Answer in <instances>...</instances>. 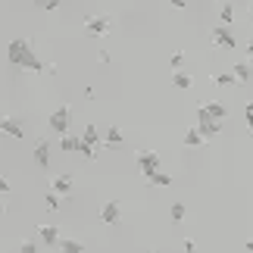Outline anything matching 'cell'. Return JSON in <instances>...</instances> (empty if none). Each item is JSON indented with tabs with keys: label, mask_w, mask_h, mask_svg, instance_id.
<instances>
[{
	"label": "cell",
	"mask_w": 253,
	"mask_h": 253,
	"mask_svg": "<svg viewBox=\"0 0 253 253\" xmlns=\"http://www.w3.org/2000/svg\"><path fill=\"white\" fill-rule=\"evenodd\" d=\"M6 60L9 66H19V69H32V72H44V63L38 60L35 47L25 41V38H13L6 44Z\"/></svg>",
	"instance_id": "obj_1"
},
{
	"label": "cell",
	"mask_w": 253,
	"mask_h": 253,
	"mask_svg": "<svg viewBox=\"0 0 253 253\" xmlns=\"http://www.w3.org/2000/svg\"><path fill=\"white\" fill-rule=\"evenodd\" d=\"M119 219H122V207L116 200L110 203H103V210H100V222L103 225H119Z\"/></svg>",
	"instance_id": "obj_10"
},
{
	"label": "cell",
	"mask_w": 253,
	"mask_h": 253,
	"mask_svg": "<svg viewBox=\"0 0 253 253\" xmlns=\"http://www.w3.org/2000/svg\"><path fill=\"white\" fill-rule=\"evenodd\" d=\"M56 250H63V253H82L84 247H82V241H75V238H66V241H60V247Z\"/></svg>",
	"instance_id": "obj_20"
},
{
	"label": "cell",
	"mask_w": 253,
	"mask_h": 253,
	"mask_svg": "<svg viewBox=\"0 0 253 253\" xmlns=\"http://www.w3.org/2000/svg\"><path fill=\"white\" fill-rule=\"evenodd\" d=\"M250 22H253V6H250Z\"/></svg>",
	"instance_id": "obj_36"
},
{
	"label": "cell",
	"mask_w": 253,
	"mask_h": 253,
	"mask_svg": "<svg viewBox=\"0 0 253 253\" xmlns=\"http://www.w3.org/2000/svg\"><path fill=\"white\" fill-rule=\"evenodd\" d=\"M212 44H216L219 50H235V47H238V38H235V32H231V25L219 22L216 28H212Z\"/></svg>",
	"instance_id": "obj_3"
},
{
	"label": "cell",
	"mask_w": 253,
	"mask_h": 253,
	"mask_svg": "<svg viewBox=\"0 0 253 253\" xmlns=\"http://www.w3.org/2000/svg\"><path fill=\"white\" fill-rule=\"evenodd\" d=\"M194 125L200 128V134H203L207 141H216L219 134H222V119H216V116H210V110H207L203 103L197 106V122H194Z\"/></svg>",
	"instance_id": "obj_2"
},
{
	"label": "cell",
	"mask_w": 253,
	"mask_h": 253,
	"mask_svg": "<svg viewBox=\"0 0 253 253\" xmlns=\"http://www.w3.org/2000/svg\"><path fill=\"white\" fill-rule=\"evenodd\" d=\"M181 250H184V253H194V250H197V244L188 238V241H181Z\"/></svg>",
	"instance_id": "obj_28"
},
{
	"label": "cell",
	"mask_w": 253,
	"mask_h": 253,
	"mask_svg": "<svg viewBox=\"0 0 253 253\" xmlns=\"http://www.w3.org/2000/svg\"><path fill=\"white\" fill-rule=\"evenodd\" d=\"M231 72H235V79H238L241 84L253 79V66H250V63H238V66H235V69H231Z\"/></svg>",
	"instance_id": "obj_17"
},
{
	"label": "cell",
	"mask_w": 253,
	"mask_h": 253,
	"mask_svg": "<svg viewBox=\"0 0 253 253\" xmlns=\"http://www.w3.org/2000/svg\"><path fill=\"white\" fill-rule=\"evenodd\" d=\"M41 75H56V66L53 63H44V72Z\"/></svg>",
	"instance_id": "obj_31"
},
{
	"label": "cell",
	"mask_w": 253,
	"mask_h": 253,
	"mask_svg": "<svg viewBox=\"0 0 253 253\" xmlns=\"http://www.w3.org/2000/svg\"><path fill=\"white\" fill-rule=\"evenodd\" d=\"M84 28H87V35H106L113 28V22H110V16H87L84 19Z\"/></svg>",
	"instance_id": "obj_7"
},
{
	"label": "cell",
	"mask_w": 253,
	"mask_h": 253,
	"mask_svg": "<svg viewBox=\"0 0 253 253\" xmlns=\"http://www.w3.org/2000/svg\"><path fill=\"white\" fill-rule=\"evenodd\" d=\"M106 147H110V150L122 147V131L116 128V125H110V128H106Z\"/></svg>",
	"instance_id": "obj_18"
},
{
	"label": "cell",
	"mask_w": 253,
	"mask_h": 253,
	"mask_svg": "<svg viewBox=\"0 0 253 253\" xmlns=\"http://www.w3.org/2000/svg\"><path fill=\"white\" fill-rule=\"evenodd\" d=\"M60 203H63V197H60V194H56L53 188L44 194V207H47V210H60Z\"/></svg>",
	"instance_id": "obj_22"
},
{
	"label": "cell",
	"mask_w": 253,
	"mask_h": 253,
	"mask_svg": "<svg viewBox=\"0 0 253 253\" xmlns=\"http://www.w3.org/2000/svg\"><path fill=\"white\" fill-rule=\"evenodd\" d=\"M147 181L153 184V188H172V181H175V178H172L169 172H160V169H157V172H153Z\"/></svg>",
	"instance_id": "obj_15"
},
{
	"label": "cell",
	"mask_w": 253,
	"mask_h": 253,
	"mask_svg": "<svg viewBox=\"0 0 253 253\" xmlns=\"http://www.w3.org/2000/svg\"><path fill=\"white\" fill-rule=\"evenodd\" d=\"M0 131H3V134H9V138H16V141H22V138H25V128H22V122H19V119H13V116H3V119H0Z\"/></svg>",
	"instance_id": "obj_9"
},
{
	"label": "cell",
	"mask_w": 253,
	"mask_h": 253,
	"mask_svg": "<svg viewBox=\"0 0 253 253\" xmlns=\"http://www.w3.org/2000/svg\"><path fill=\"white\" fill-rule=\"evenodd\" d=\"M203 106H207L210 116H216V119H225V116H228V106H225V103H219V100H207Z\"/></svg>",
	"instance_id": "obj_19"
},
{
	"label": "cell",
	"mask_w": 253,
	"mask_h": 253,
	"mask_svg": "<svg viewBox=\"0 0 253 253\" xmlns=\"http://www.w3.org/2000/svg\"><path fill=\"white\" fill-rule=\"evenodd\" d=\"M219 22H225V25L235 22V6H231V3H222V9H219Z\"/></svg>",
	"instance_id": "obj_24"
},
{
	"label": "cell",
	"mask_w": 253,
	"mask_h": 253,
	"mask_svg": "<svg viewBox=\"0 0 253 253\" xmlns=\"http://www.w3.org/2000/svg\"><path fill=\"white\" fill-rule=\"evenodd\" d=\"M244 250H250V253H253V241H247V244H244Z\"/></svg>",
	"instance_id": "obj_34"
},
{
	"label": "cell",
	"mask_w": 253,
	"mask_h": 253,
	"mask_svg": "<svg viewBox=\"0 0 253 253\" xmlns=\"http://www.w3.org/2000/svg\"><path fill=\"white\" fill-rule=\"evenodd\" d=\"M169 66H172V72H175V69H184V53H181V50H178V53H172Z\"/></svg>",
	"instance_id": "obj_26"
},
{
	"label": "cell",
	"mask_w": 253,
	"mask_h": 253,
	"mask_svg": "<svg viewBox=\"0 0 253 253\" xmlns=\"http://www.w3.org/2000/svg\"><path fill=\"white\" fill-rule=\"evenodd\" d=\"M166 3H169V6H175V9H184V6L191 3V0H166Z\"/></svg>",
	"instance_id": "obj_29"
},
{
	"label": "cell",
	"mask_w": 253,
	"mask_h": 253,
	"mask_svg": "<svg viewBox=\"0 0 253 253\" xmlns=\"http://www.w3.org/2000/svg\"><path fill=\"white\" fill-rule=\"evenodd\" d=\"M181 144H184V147H191V150H197V147H203V144H207V138L200 134V128H197V125H191V128L184 131Z\"/></svg>",
	"instance_id": "obj_11"
},
{
	"label": "cell",
	"mask_w": 253,
	"mask_h": 253,
	"mask_svg": "<svg viewBox=\"0 0 253 253\" xmlns=\"http://www.w3.org/2000/svg\"><path fill=\"white\" fill-rule=\"evenodd\" d=\"M97 60H100V63H110V50H97Z\"/></svg>",
	"instance_id": "obj_32"
},
{
	"label": "cell",
	"mask_w": 253,
	"mask_h": 253,
	"mask_svg": "<svg viewBox=\"0 0 253 253\" xmlns=\"http://www.w3.org/2000/svg\"><path fill=\"white\" fill-rule=\"evenodd\" d=\"M0 194H9V178H3V175H0Z\"/></svg>",
	"instance_id": "obj_30"
},
{
	"label": "cell",
	"mask_w": 253,
	"mask_h": 253,
	"mask_svg": "<svg viewBox=\"0 0 253 253\" xmlns=\"http://www.w3.org/2000/svg\"><path fill=\"white\" fill-rule=\"evenodd\" d=\"M82 141L84 144H94V147H103V144H106V141H100V134H97V125H84Z\"/></svg>",
	"instance_id": "obj_14"
},
{
	"label": "cell",
	"mask_w": 253,
	"mask_h": 253,
	"mask_svg": "<svg viewBox=\"0 0 253 253\" xmlns=\"http://www.w3.org/2000/svg\"><path fill=\"white\" fill-rule=\"evenodd\" d=\"M69 119H72V110L63 103V106H56V110L47 116V125H50V131L66 134V131H69Z\"/></svg>",
	"instance_id": "obj_4"
},
{
	"label": "cell",
	"mask_w": 253,
	"mask_h": 253,
	"mask_svg": "<svg viewBox=\"0 0 253 253\" xmlns=\"http://www.w3.org/2000/svg\"><path fill=\"white\" fill-rule=\"evenodd\" d=\"M212 82H216L219 87H228V84H238V79H235V72H216V75H212Z\"/></svg>",
	"instance_id": "obj_21"
},
{
	"label": "cell",
	"mask_w": 253,
	"mask_h": 253,
	"mask_svg": "<svg viewBox=\"0 0 253 253\" xmlns=\"http://www.w3.org/2000/svg\"><path fill=\"white\" fill-rule=\"evenodd\" d=\"M134 160H138V169H141L144 178H150V175L160 169V153H153V150H138Z\"/></svg>",
	"instance_id": "obj_5"
},
{
	"label": "cell",
	"mask_w": 253,
	"mask_h": 253,
	"mask_svg": "<svg viewBox=\"0 0 253 253\" xmlns=\"http://www.w3.org/2000/svg\"><path fill=\"white\" fill-rule=\"evenodd\" d=\"M38 9H44V13H56L60 9V0H35Z\"/></svg>",
	"instance_id": "obj_25"
},
{
	"label": "cell",
	"mask_w": 253,
	"mask_h": 253,
	"mask_svg": "<svg viewBox=\"0 0 253 253\" xmlns=\"http://www.w3.org/2000/svg\"><path fill=\"white\" fill-rule=\"evenodd\" d=\"M184 216H188L184 203H172V207H169V219H172V222H184Z\"/></svg>",
	"instance_id": "obj_23"
},
{
	"label": "cell",
	"mask_w": 253,
	"mask_h": 253,
	"mask_svg": "<svg viewBox=\"0 0 253 253\" xmlns=\"http://www.w3.org/2000/svg\"><path fill=\"white\" fill-rule=\"evenodd\" d=\"M250 66H253V56H250Z\"/></svg>",
	"instance_id": "obj_37"
},
{
	"label": "cell",
	"mask_w": 253,
	"mask_h": 253,
	"mask_svg": "<svg viewBox=\"0 0 253 253\" xmlns=\"http://www.w3.org/2000/svg\"><path fill=\"white\" fill-rule=\"evenodd\" d=\"M38 238H41L44 247H53V250L60 247V241H63V238H60V228H56L53 222H44V225H38Z\"/></svg>",
	"instance_id": "obj_6"
},
{
	"label": "cell",
	"mask_w": 253,
	"mask_h": 253,
	"mask_svg": "<svg viewBox=\"0 0 253 253\" xmlns=\"http://www.w3.org/2000/svg\"><path fill=\"white\" fill-rule=\"evenodd\" d=\"M16 250H19V253H35V250H38V247H35V244H32V241H22V244H19V247H16Z\"/></svg>",
	"instance_id": "obj_27"
},
{
	"label": "cell",
	"mask_w": 253,
	"mask_h": 253,
	"mask_svg": "<svg viewBox=\"0 0 253 253\" xmlns=\"http://www.w3.org/2000/svg\"><path fill=\"white\" fill-rule=\"evenodd\" d=\"M3 210H6V207H3V203H0V216H3Z\"/></svg>",
	"instance_id": "obj_35"
},
{
	"label": "cell",
	"mask_w": 253,
	"mask_h": 253,
	"mask_svg": "<svg viewBox=\"0 0 253 253\" xmlns=\"http://www.w3.org/2000/svg\"><path fill=\"white\" fill-rule=\"evenodd\" d=\"M50 188L60 194V197H69L72 188H75V181H72V175H56V178L50 181Z\"/></svg>",
	"instance_id": "obj_12"
},
{
	"label": "cell",
	"mask_w": 253,
	"mask_h": 253,
	"mask_svg": "<svg viewBox=\"0 0 253 253\" xmlns=\"http://www.w3.org/2000/svg\"><path fill=\"white\" fill-rule=\"evenodd\" d=\"M172 84L178 87V91H188V87H191L194 82H191V75L184 72V69H175V72H172Z\"/></svg>",
	"instance_id": "obj_16"
},
{
	"label": "cell",
	"mask_w": 253,
	"mask_h": 253,
	"mask_svg": "<svg viewBox=\"0 0 253 253\" xmlns=\"http://www.w3.org/2000/svg\"><path fill=\"white\" fill-rule=\"evenodd\" d=\"M247 53L253 56V38H250V41H247Z\"/></svg>",
	"instance_id": "obj_33"
},
{
	"label": "cell",
	"mask_w": 253,
	"mask_h": 253,
	"mask_svg": "<svg viewBox=\"0 0 253 253\" xmlns=\"http://www.w3.org/2000/svg\"><path fill=\"white\" fill-rule=\"evenodd\" d=\"M32 157H35V166H38V169H50V144H47L44 138L35 141Z\"/></svg>",
	"instance_id": "obj_8"
},
{
	"label": "cell",
	"mask_w": 253,
	"mask_h": 253,
	"mask_svg": "<svg viewBox=\"0 0 253 253\" xmlns=\"http://www.w3.org/2000/svg\"><path fill=\"white\" fill-rule=\"evenodd\" d=\"M79 144H82V134H69V131L60 134V150L63 153H75V150H79Z\"/></svg>",
	"instance_id": "obj_13"
}]
</instances>
